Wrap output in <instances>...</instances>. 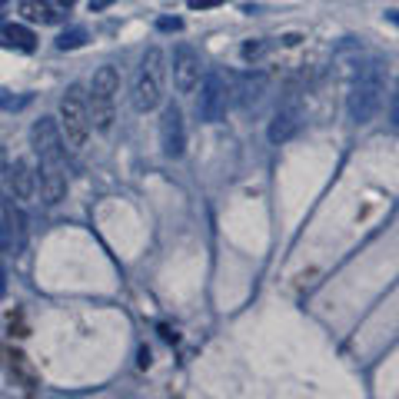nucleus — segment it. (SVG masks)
Listing matches in <instances>:
<instances>
[{"label": "nucleus", "mask_w": 399, "mask_h": 399, "mask_svg": "<svg viewBox=\"0 0 399 399\" xmlns=\"http://www.w3.org/2000/svg\"><path fill=\"white\" fill-rule=\"evenodd\" d=\"M120 94V74L117 67H103L94 74L90 80V94H87V113H90V130L97 133H110L113 130V120H117V110H113V100Z\"/></svg>", "instance_id": "1"}, {"label": "nucleus", "mask_w": 399, "mask_h": 399, "mask_svg": "<svg viewBox=\"0 0 399 399\" xmlns=\"http://www.w3.org/2000/svg\"><path fill=\"white\" fill-rule=\"evenodd\" d=\"M163 84H166V57L160 47H150L140 60V70H136L133 77V110L140 113H150V110L160 107V100H163Z\"/></svg>", "instance_id": "2"}, {"label": "nucleus", "mask_w": 399, "mask_h": 399, "mask_svg": "<svg viewBox=\"0 0 399 399\" xmlns=\"http://www.w3.org/2000/svg\"><path fill=\"white\" fill-rule=\"evenodd\" d=\"M383 94H386V84H383V70L380 64H370L356 74L350 87V97H346V110H350L353 123H370L383 107Z\"/></svg>", "instance_id": "3"}, {"label": "nucleus", "mask_w": 399, "mask_h": 399, "mask_svg": "<svg viewBox=\"0 0 399 399\" xmlns=\"http://www.w3.org/2000/svg\"><path fill=\"white\" fill-rule=\"evenodd\" d=\"M60 133L70 153H80L90 136V113H87V94L80 87H67L60 97Z\"/></svg>", "instance_id": "4"}, {"label": "nucleus", "mask_w": 399, "mask_h": 399, "mask_svg": "<svg viewBox=\"0 0 399 399\" xmlns=\"http://www.w3.org/2000/svg\"><path fill=\"white\" fill-rule=\"evenodd\" d=\"M30 146L37 160L44 163H57V166H67V143H64V133H60V123L54 117H40L34 127H30Z\"/></svg>", "instance_id": "5"}, {"label": "nucleus", "mask_w": 399, "mask_h": 399, "mask_svg": "<svg viewBox=\"0 0 399 399\" xmlns=\"http://www.w3.org/2000/svg\"><path fill=\"white\" fill-rule=\"evenodd\" d=\"M230 107V87L220 74H206L200 80V94H196V117L203 123H220Z\"/></svg>", "instance_id": "6"}, {"label": "nucleus", "mask_w": 399, "mask_h": 399, "mask_svg": "<svg viewBox=\"0 0 399 399\" xmlns=\"http://www.w3.org/2000/svg\"><path fill=\"white\" fill-rule=\"evenodd\" d=\"M200 77H203L200 54H196L190 44H176V50H173V87H176V94H193V90L200 87Z\"/></svg>", "instance_id": "7"}, {"label": "nucleus", "mask_w": 399, "mask_h": 399, "mask_svg": "<svg viewBox=\"0 0 399 399\" xmlns=\"http://www.w3.org/2000/svg\"><path fill=\"white\" fill-rule=\"evenodd\" d=\"M160 146L170 160H180L186 150V127H183V113L176 103H166L163 117H160Z\"/></svg>", "instance_id": "8"}, {"label": "nucleus", "mask_w": 399, "mask_h": 399, "mask_svg": "<svg viewBox=\"0 0 399 399\" xmlns=\"http://www.w3.org/2000/svg\"><path fill=\"white\" fill-rule=\"evenodd\" d=\"M0 170H4V180H7V190L14 200H34L37 183H34V170L27 166V160H20V156L10 160L7 153H0Z\"/></svg>", "instance_id": "9"}, {"label": "nucleus", "mask_w": 399, "mask_h": 399, "mask_svg": "<svg viewBox=\"0 0 399 399\" xmlns=\"http://www.w3.org/2000/svg\"><path fill=\"white\" fill-rule=\"evenodd\" d=\"M34 183H37L44 203H60L67 196V166H57V163H44L37 160V170H34Z\"/></svg>", "instance_id": "10"}, {"label": "nucleus", "mask_w": 399, "mask_h": 399, "mask_svg": "<svg viewBox=\"0 0 399 399\" xmlns=\"http://www.w3.org/2000/svg\"><path fill=\"white\" fill-rule=\"evenodd\" d=\"M0 220H4V233H7L10 253L17 256L27 246V220H24V210L17 206L14 196H0Z\"/></svg>", "instance_id": "11"}, {"label": "nucleus", "mask_w": 399, "mask_h": 399, "mask_svg": "<svg viewBox=\"0 0 399 399\" xmlns=\"http://www.w3.org/2000/svg\"><path fill=\"white\" fill-rule=\"evenodd\" d=\"M300 127H303V107L296 100H286L270 120V140L273 143H286V140L300 133Z\"/></svg>", "instance_id": "12"}, {"label": "nucleus", "mask_w": 399, "mask_h": 399, "mask_svg": "<svg viewBox=\"0 0 399 399\" xmlns=\"http://www.w3.org/2000/svg\"><path fill=\"white\" fill-rule=\"evenodd\" d=\"M266 90H270V77H266L263 70H250L243 77L236 80V103L243 110H256L263 103Z\"/></svg>", "instance_id": "13"}, {"label": "nucleus", "mask_w": 399, "mask_h": 399, "mask_svg": "<svg viewBox=\"0 0 399 399\" xmlns=\"http://www.w3.org/2000/svg\"><path fill=\"white\" fill-rule=\"evenodd\" d=\"M0 44L17 47V50H24V54H34V50H37V37H34V30L24 27V24H4V27H0Z\"/></svg>", "instance_id": "14"}, {"label": "nucleus", "mask_w": 399, "mask_h": 399, "mask_svg": "<svg viewBox=\"0 0 399 399\" xmlns=\"http://www.w3.org/2000/svg\"><path fill=\"white\" fill-rule=\"evenodd\" d=\"M20 14L27 20H40V24H57L60 20V14L50 7L47 0H24V4H20Z\"/></svg>", "instance_id": "15"}, {"label": "nucleus", "mask_w": 399, "mask_h": 399, "mask_svg": "<svg viewBox=\"0 0 399 399\" xmlns=\"http://www.w3.org/2000/svg\"><path fill=\"white\" fill-rule=\"evenodd\" d=\"M87 44V30L84 27H74V30H64L57 37V50H77Z\"/></svg>", "instance_id": "16"}, {"label": "nucleus", "mask_w": 399, "mask_h": 399, "mask_svg": "<svg viewBox=\"0 0 399 399\" xmlns=\"http://www.w3.org/2000/svg\"><path fill=\"white\" fill-rule=\"evenodd\" d=\"M266 54V44L263 40H250V44H243V60H256Z\"/></svg>", "instance_id": "17"}, {"label": "nucleus", "mask_w": 399, "mask_h": 399, "mask_svg": "<svg viewBox=\"0 0 399 399\" xmlns=\"http://www.w3.org/2000/svg\"><path fill=\"white\" fill-rule=\"evenodd\" d=\"M390 123H393V127H399V77H396L393 94H390Z\"/></svg>", "instance_id": "18"}, {"label": "nucleus", "mask_w": 399, "mask_h": 399, "mask_svg": "<svg viewBox=\"0 0 399 399\" xmlns=\"http://www.w3.org/2000/svg\"><path fill=\"white\" fill-rule=\"evenodd\" d=\"M223 0H190V10H210V7H220Z\"/></svg>", "instance_id": "19"}, {"label": "nucleus", "mask_w": 399, "mask_h": 399, "mask_svg": "<svg viewBox=\"0 0 399 399\" xmlns=\"http://www.w3.org/2000/svg\"><path fill=\"white\" fill-rule=\"evenodd\" d=\"M183 27V20H176V17H163L160 20V30H180Z\"/></svg>", "instance_id": "20"}, {"label": "nucleus", "mask_w": 399, "mask_h": 399, "mask_svg": "<svg viewBox=\"0 0 399 399\" xmlns=\"http://www.w3.org/2000/svg\"><path fill=\"white\" fill-rule=\"evenodd\" d=\"M110 4H113V0H90V10H94V14H100V10H107Z\"/></svg>", "instance_id": "21"}, {"label": "nucleus", "mask_w": 399, "mask_h": 399, "mask_svg": "<svg viewBox=\"0 0 399 399\" xmlns=\"http://www.w3.org/2000/svg\"><path fill=\"white\" fill-rule=\"evenodd\" d=\"M0 253H10V246H7V233H4V220H0Z\"/></svg>", "instance_id": "22"}, {"label": "nucleus", "mask_w": 399, "mask_h": 399, "mask_svg": "<svg viewBox=\"0 0 399 399\" xmlns=\"http://www.w3.org/2000/svg\"><path fill=\"white\" fill-rule=\"evenodd\" d=\"M4 290H7V276H4V266H0V296H4Z\"/></svg>", "instance_id": "23"}, {"label": "nucleus", "mask_w": 399, "mask_h": 399, "mask_svg": "<svg viewBox=\"0 0 399 399\" xmlns=\"http://www.w3.org/2000/svg\"><path fill=\"white\" fill-rule=\"evenodd\" d=\"M386 17H390V20H393V24H399V14H386Z\"/></svg>", "instance_id": "24"}, {"label": "nucleus", "mask_w": 399, "mask_h": 399, "mask_svg": "<svg viewBox=\"0 0 399 399\" xmlns=\"http://www.w3.org/2000/svg\"><path fill=\"white\" fill-rule=\"evenodd\" d=\"M60 4H64V7H70V4H74V0H60Z\"/></svg>", "instance_id": "25"}, {"label": "nucleus", "mask_w": 399, "mask_h": 399, "mask_svg": "<svg viewBox=\"0 0 399 399\" xmlns=\"http://www.w3.org/2000/svg\"><path fill=\"white\" fill-rule=\"evenodd\" d=\"M0 4H7V0H0Z\"/></svg>", "instance_id": "26"}]
</instances>
